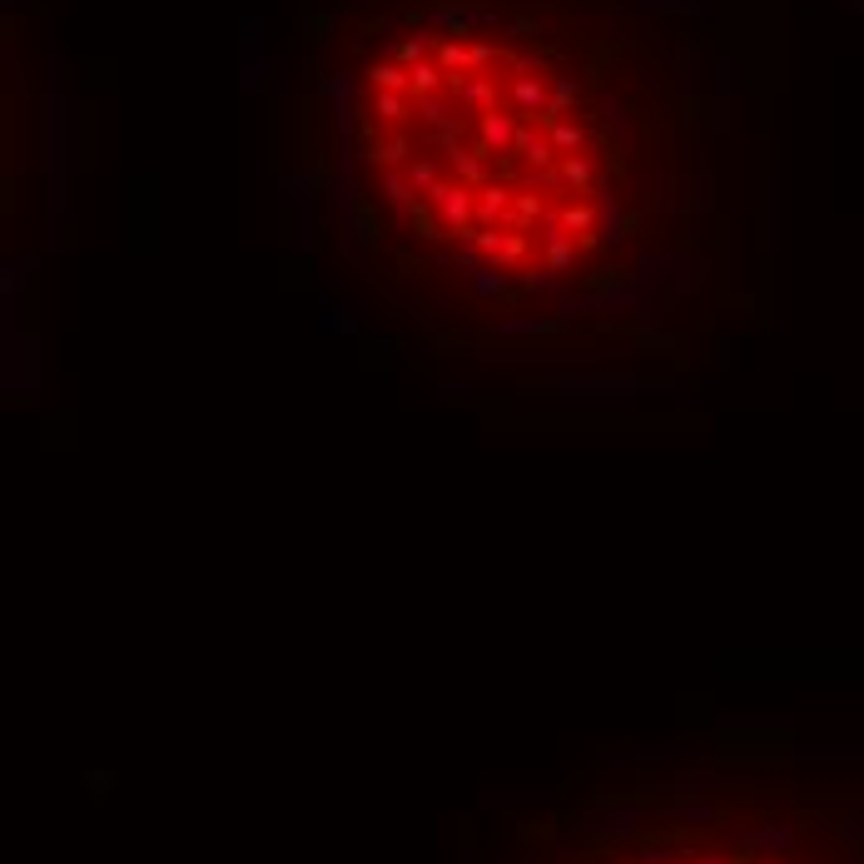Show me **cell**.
<instances>
[{
	"label": "cell",
	"mask_w": 864,
	"mask_h": 864,
	"mask_svg": "<svg viewBox=\"0 0 864 864\" xmlns=\"http://www.w3.org/2000/svg\"><path fill=\"white\" fill-rule=\"evenodd\" d=\"M567 35L532 15L413 10L348 70L343 144L368 234L457 284V318L552 328L631 284V144Z\"/></svg>",
	"instance_id": "obj_1"
}]
</instances>
